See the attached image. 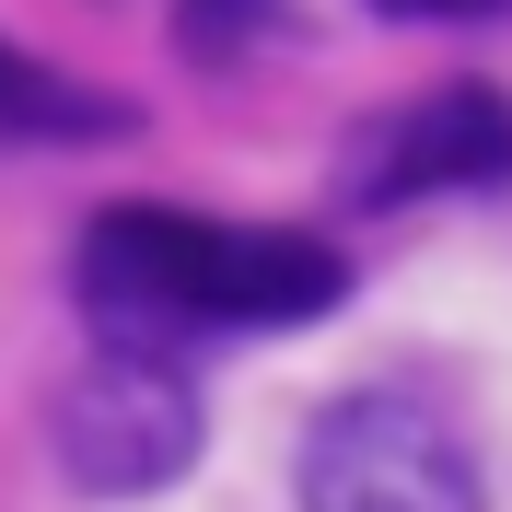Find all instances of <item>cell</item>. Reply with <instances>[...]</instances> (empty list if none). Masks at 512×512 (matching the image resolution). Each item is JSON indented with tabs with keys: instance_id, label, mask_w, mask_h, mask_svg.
<instances>
[{
	"instance_id": "cell-1",
	"label": "cell",
	"mask_w": 512,
	"mask_h": 512,
	"mask_svg": "<svg viewBox=\"0 0 512 512\" xmlns=\"http://www.w3.org/2000/svg\"><path fill=\"white\" fill-rule=\"evenodd\" d=\"M70 291L94 315L105 350H163L175 338H222V326H303L326 315L350 268L315 233L280 222H198V210H94Z\"/></svg>"
},
{
	"instance_id": "cell-2",
	"label": "cell",
	"mask_w": 512,
	"mask_h": 512,
	"mask_svg": "<svg viewBox=\"0 0 512 512\" xmlns=\"http://www.w3.org/2000/svg\"><path fill=\"white\" fill-rule=\"evenodd\" d=\"M47 431H59L70 489H105V501L175 489L198 466V384L163 350H94L59 384V419H47Z\"/></svg>"
},
{
	"instance_id": "cell-3",
	"label": "cell",
	"mask_w": 512,
	"mask_h": 512,
	"mask_svg": "<svg viewBox=\"0 0 512 512\" xmlns=\"http://www.w3.org/2000/svg\"><path fill=\"white\" fill-rule=\"evenodd\" d=\"M303 512H478V466L419 396H338L303 431Z\"/></svg>"
},
{
	"instance_id": "cell-5",
	"label": "cell",
	"mask_w": 512,
	"mask_h": 512,
	"mask_svg": "<svg viewBox=\"0 0 512 512\" xmlns=\"http://www.w3.org/2000/svg\"><path fill=\"white\" fill-rule=\"evenodd\" d=\"M105 128H128V105L59 82L47 59H24V47L0 35V152H12V140H105Z\"/></svg>"
},
{
	"instance_id": "cell-6",
	"label": "cell",
	"mask_w": 512,
	"mask_h": 512,
	"mask_svg": "<svg viewBox=\"0 0 512 512\" xmlns=\"http://www.w3.org/2000/svg\"><path fill=\"white\" fill-rule=\"evenodd\" d=\"M245 35H256V0H198V12H187L198 59H222V47H245Z\"/></svg>"
},
{
	"instance_id": "cell-4",
	"label": "cell",
	"mask_w": 512,
	"mask_h": 512,
	"mask_svg": "<svg viewBox=\"0 0 512 512\" xmlns=\"http://www.w3.org/2000/svg\"><path fill=\"white\" fill-rule=\"evenodd\" d=\"M501 175H512V105L489 82H443L350 140V198H373V210L431 187H501Z\"/></svg>"
},
{
	"instance_id": "cell-7",
	"label": "cell",
	"mask_w": 512,
	"mask_h": 512,
	"mask_svg": "<svg viewBox=\"0 0 512 512\" xmlns=\"http://www.w3.org/2000/svg\"><path fill=\"white\" fill-rule=\"evenodd\" d=\"M373 12H396V24H419V12H478V0H373Z\"/></svg>"
}]
</instances>
